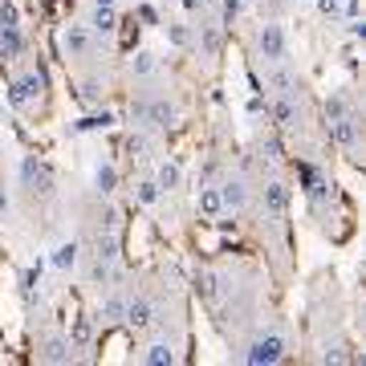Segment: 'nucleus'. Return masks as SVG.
Instances as JSON below:
<instances>
[{
    "label": "nucleus",
    "instance_id": "f257e3e1",
    "mask_svg": "<svg viewBox=\"0 0 366 366\" xmlns=\"http://www.w3.org/2000/svg\"><path fill=\"white\" fill-rule=\"evenodd\" d=\"M285 354H289V342L281 338V334H264V338H257L244 350V362L252 366H277V362H285Z\"/></svg>",
    "mask_w": 366,
    "mask_h": 366
},
{
    "label": "nucleus",
    "instance_id": "f03ea898",
    "mask_svg": "<svg viewBox=\"0 0 366 366\" xmlns=\"http://www.w3.org/2000/svg\"><path fill=\"white\" fill-rule=\"evenodd\" d=\"M257 49H261L264 61H285V53H289V41H285V29L281 25H261L257 29Z\"/></svg>",
    "mask_w": 366,
    "mask_h": 366
},
{
    "label": "nucleus",
    "instance_id": "7ed1b4c3",
    "mask_svg": "<svg viewBox=\"0 0 366 366\" xmlns=\"http://www.w3.org/2000/svg\"><path fill=\"white\" fill-rule=\"evenodd\" d=\"M131 114L139 118V122H151V127H171L175 122V106L167 102V98H147V102H134Z\"/></svg>",
    "mask_w": 366,
    "mask_h": 366
},
{
    "label": "nucleus",
    "instance_id": "20e7f679",
    "mask_svg": "<svg viewBox=\"0 0 366 366\" xmlns=\"http://www.w3.org/2000/svg\"><path fill=\"white\" fill-rule=\"evenodd\" d=\"M41 90H45V74H41V69H29L21 81H13L9 102H13V106H29L33 98H41Z\"/></svg>",
    "mask_w": 366,
    "mask_h": 366
},
{
    "label": "nucleus",
    "instance_id": "39448f33",
    "mask_svg": "<svg viewBox=\"0 0 366 366\" xmlns=\"http://www.w3.org/2000/svg\"><path fill=\"white\" fill-rule=\"evenodd\" d=\"M269 114H273V122L281 127V131H293V127H297V118H301L297 98H293V94H277L273 102H269Z\"/></svg>",
    "mask_w": 366,
    "mask_h": 366
},
{
    "label": "nucleus",
    "instance_id": "423d86ee",
    "mask_svg": "<svg viewBox=\"0 0 366 366\" xmlns=\"http://www.w3.org/2000/svg\"><path fill=\"white\" fill-rule=\"evenodd\" d=\"M330 139H334L338 147H346V151L358 147V118H354V110L342 114V118H330Z\"/></svg>",
    "mask_w": 366,
    "mask_h": 366
},
{
    "label": "nucleus",
    "instance_id": "0eeeda50",
    "mask_svg": "<svg viewBox=\"0 0 366 366\" xmlns=\"http://www.w3.org/2000/svg\"><path fill=\"white\" fill-rule=\"evenodd\" d=\"M61 49H66V57H86V53L94 49V37L86 25H69L66 33H61Z\"/></svg>",
    "mask_w": 366,
    "mask_h": 366
},
{
    "label": "nucleus",
    "instance_id": "6e6552de",
    "mask_svg": "<svg viewBox=\"0 0 366 366\" xmlns=\"http://www.w3.org/2000/svg\"><path fill=\"white\" fill-rule=\"evenodd\" d=\"M127 326H134V330H151L159 322V314H155V305L147 297H134V301H127V317H122Z\"/></svg>",
    "mask_w": 366,
    "mask_h": 366
},
{
    "label": "nucleus",
    "instance_id": "1a4fd4ad",
    "mask_svg": "<svg viewBox=\"0 0 366 366\" xmlns=\"http://www.w3.org/2000/svg\"><path fill=\"white\" fill-rule=\"evenodd\" d=\"M261 204H264V212L269 216H285V208H289V187L281 179H269L261 187Z\"/></svg>",
    "mask_w": 366,
    "mask_h": 366
},
{
    "label": "nucleus",
    "instance_id": "9d476101",
    "mask_svg": "<svg viewBox=\"0 0 366 366\" xmlns=\"http://www.w3.org/2000/svg\"><path fill=\"white\" fill-rule=\"evenodd\" d=\"M21 179H25V187L33 192V196H37V192H41V196L49 192V175H45V167H41V163H37L33 155L21 159Z\"/></svg>",
    "mask_w": 366,
    "mask_h": 366
},
{
    "label": "nucleus",
    "instance_id": "9b49d317",
    "mask_svg": "<svg viewBox=\"0 0 366 366\" xmlns=\"http://www.w3.org/2000/svg\"><path fill=\"white\" fill-rule=\"evenodd\" d=\"M220 196H224V212H240L244 204H249V187H244L240 175H232V179L220 183Z\"/></svg>",
    "mask_w": 366,
    "mask_h": 366
},
{
    "label": "nucleus",
    "instance_id": "f8f14e48",
    "mask_svg": "<svg viewBox=\"0 0 366 366\" xmlns=\"http://www.w3.org/2000/svg\"><path fill=\"white\" fill-rule=\"evenodd\" d=\"M37 358L41 362H74V342L69 338H45Z\"/></svg>",
    "mask_w": 366,
    "mask_h": 366
},
{
    "label": "nucleus",
    "instance_id": "ddd939ff",
    "mask_svg": "<svg viewBox=\"0 0 366 366\" xmlns=\"http://www.w3.org/2000/svg\"><path fill=\"white\" fill-rule=\"evenodd\" d=\"M25 53V37H21V29L16 25H0V57L4 61H13Z\"/></svg>",
    "mask_w": 366,
    "mask_h": 366
},
{
    "label": "nucleus",
    "instance_id": "4468645a",
    "mask_svg": "<svg viewBox=\"0 0 366 366\" xmlns=\"http://www.w3.org/2000/svg\"><path fill=\"white\" fill-rule=\"evenodd\" d=\"M196 208H199V216H208V220L224 216V196H220V183H216V187H199Z\"/></svg>",
    "mask_w": 366,
    "mask_h": 366
},
{
    "label": "nucleus",
    "instance_id": "2eb2a0df",
    "mask_svg": "<svg viewBox=\"0 0 366 366\" xmlns=\"http://www.w3.org/2000/svg\"><path fill=\"white\" fill-rule=\"evenodd\" d=\"M175 358H179V354H175V346H171V342H151V346L143 350V362L147 366H171Z\"/></svg>",
    "mask_w": 366,
    "mask_h": 366
},
{
    "label": "nucleus",
    "instance_id": "dca6fc26",
    "mask_svg": "<svg viewBox=\"0 0 366 366\" xmlns=\"http://www.w3.org/2000/svg\"><path fill=\"white\" fill-rule=\"evenodd\" d=\"M90 25L98 29V33H114V29H118V13H114V4H94Z\"/></svg>",
    "mask_w": 366,
    "mask_h": 366
},
{
    "label": "nucleus",
    "instance_id": "f3484780",
    "mask_svg": "<svg viewBox=\"0 0 366 366\" xmlns=\"http://www.w3.org/2000/svg\"><path fill=\"white\" fill-rule=\"evenodd\" d=\"M94 261L114 264L118 261V236L114 232H98V244H94Z\"/></svg>",
    "mask_w": 366,
    "mask_h": 366
},
{
    "label": "nucleus",
    "instance_id": "a211bd4d",
    "mask_svg": "<svg viewBox=\"0 0 366 366\" xmlns=\"http://www.w3.org/2000/svg\"><path fill=\"white\" fill-rule=\"evenodd\" d=\"M78 244L74 240H66V244H57V252H53V269H61V273H69L74 264H78Z\"/></svg>",
    "mask_w": 366,
    "mask_h": 366
},
{
    "label": "nucleus",
    "instance_id": "6ab92c4d",
    "mask_svg": "<svg viewBox=\"0 0 366 366\" xmlns=\"http://www.w3.org/2000/svg\"><path fill=\"white\" fill-rule=\"evenodd\" d=\"M127 317V301L122 297H106L102 301V326H118Z\"/></svg>",
    "mask_w": 366,
    "mask_h": 366
},
{
    "label": "nucleus",
    "instance_id": "aec40b11",
    "mask_svg": "<svg viewBox=\"0 0 366 366\" xmlns=\"http://www.w3.org/2000/svg\"><path fill=\"white\" fill-rule=\"evenodd\" d=\"M155 66H159L155 53H147V49H139L131 57V74H134V78H151V74H155Z\"/></svg>",
    "mask_w": 366,
    "mask_h": 366
},
{
    "label": "nucleus",
    "instance_id": "412c9836",
    "mask_svg": "<svg viewBox=\"0 0 366 366\" xmlns=\"http://www.w3.org/2000/svg\"><path fill=\"white\" fill-rule=\"evenodd\" d=\"M155 183H159V192H171V187H179V163H159Z\"/></svg>",
    "mask_w": 366,
    "mask_h": 366
},
{
    "label": "nucleus",
    "instance_id": "4be33fe9",
    "mask_svg": "<svg viewBox=\"0 0 366 366\" xmlns=\"http://www.w3.org/2000/svg\"><path fill=\"white\" fill-rule=\"evenodd\" d=\"M94 183H98V192H102V196H110V192L118 187V171L110 167V163H102V167H98V175H94Z\"/></svg>",
    "mask_w": 366,
    "mask_h": 366
},
{
    "label": "nucleus",
    "instance_id": "5701e85b",
    "mask_svg": "<svg viewBox=\"0 0 366 366\" xmlns=\"http://www.w3.org/2000/svg\"><path fill=\"white\" fill-rule=\"evenodd\" d=\"M90 338H94V322H90V317H78V322H74L69 342H74V346H90Z\"/></svg>",
    "mask_w": 366,
    "mask_h": 366
},
{
    "label": "nucleus",
    "instance_id": "b1692460",
    "mask_svg": "<svg viewBox=\"0 0 366 366\" xmlns=\"http://www.w3.org/2000/svg\"><path fill=\"white\" fill-rule=\"evenodd\" d=\"M159 196H163V192H159L155 179H143L139 187H134V199H139V204H159Z\"/></svg>",
    "mask_w": 366,
    "mask_h": 366
},
{
    "label": "nucleus",
    "instance_id": "393cba45",
    "mask_svg": "<svg viewBox=\"0 0 366 366\" xmlns=\"http://www.w3.org/2000/svg\"><path fill=\"white\" fill-rule=\"evenodd\" d=\"M342 114H350L346 94H330V98H326V118H342Z\"/></svg>",
    "mask_w": 366,
    "mask_h": 366
},
{
    "label": "nucleus",
    "instance_id": "a878e982",
    "mask_svg": "<svg viewBox=\"0 0 366 366\" xmlns=\"http://www.w3.org/2000/svg\"><path fill=\"white\" fill-rule=\"evenodd\" d=\"M216 285H220V281H216V273H199V277H196L199 297H216Z\"/></svg>",
    "mask_w": 366,
    "mask_h": 366
},
{
    "label": "nucleus",
    "instance_id": "bb28decb",
    "mask_svg": "<svg viewBox=\"0 0 366 366\" xmlns=\"http://www.w3.org/2000/svg\"><path fill=\"white\" fill-rule=\"evenodd\" d=\"M167 37H171V45H179V49H183V45H192V29H187V25H171Z\"/></svg>",
    "mask_w": 366,
    "mask_h": 366
},
{
    "label": "nucleus",
    "instance_id": "cd10ccee",
    "mask_svg": "<svg viewBox=\"0 0 366 366\" xmlns=\"http://www.w3.org/2000/svg\"><path fill=\"white\" fill-rule=\"evenodd\" d=\"M147 147L151 143H147L143 134H131V139H127V151H131V155H147Z\"/></svg>",
    "mask_w": 366,
    "mask_h": 366
},
{
    "label": "nucleus",
    "instance_id": "c85d7f7f",
    "mask_svg": "<svg viewBox=\"0 0 366 366\" xmlns=\"http://www.w3.org/2000/svg\"><path fill=\"white\" fill-rule=\"evenodd\" d=\"M317 9H322L326 16H338L342 13V0H317Z\"/></svg>",
    "mask_w": 366,
    "mask_h": 366
},
{
    "label": "nucleus",
    "instance_id": "c756f323",
    "mask_svg": "<svg viewBox=\"0 0 366 366\" xmlns=\"http://www.w3.org/2000/svg\"><path fill=\"white\" fill-rule=\"evenodd\" d=\"M236 13H240V0H224V21H236Z\"/></svg>",
    "mask_w": 366,
    "mask_h": 366
},
{
    "label": "nucleus",
    "instance_id": "7c9ffc66",
    "mask_svg": "<svg viewBox=\"0 0 366 366\" xmlns=\"http://www.w3.org/2000/svg\"><path fill=\"white\" fill-rule=\"evenodd\" d=\"M81 98H86V102H98V81H86V86H81Z\"/></svg>",
    "mask_w": 366,
    "mask_h": 366
},
{
    "label": "nucleus",
    "instance_id": "2f4dec72",
    "mask_svg": "<svg viewBox=\"0 0 366 366\" xmlns=\"http://www.w3.org/2000/svg\"><path fill=\"white\" fill-rule=\"evenodd\" d=\"M216 45H220V33H216V29H208V33H204V49H216Z\"/></svg>",
    "mask_w": 366,
    "mask_h": 366
},
{
    "label": "nucleus",
    "instance_id": "473e14b6",
    "mask_svg": "<svg viewBox=\"0 0 366 366\" xmlns=\"http://www.w3.org/2000/svg\"><path fill=\"white\" fill-rule=\"evenodd\" d=\"M9 208H13V204H9V192H4V187H0V220H4V216H9Z\"/></svg>",
    "mask_w": 366,
    "mask_h": 366
},
{
    "label": "nucleus",
    "instance_id": "72a5a7b5",
    "mask_svg": "<svg viewBox=\"0 0 366 366\" xmlns=\"http://www.w3.org/2000/svg\"><path fill=\"white\" fill-rule=\"evenodd\" d=\"M90 4H114V0H90Z\"/></svg>",
    "mask_w": 366,
    "mask_h": 366
}]
</instances>
